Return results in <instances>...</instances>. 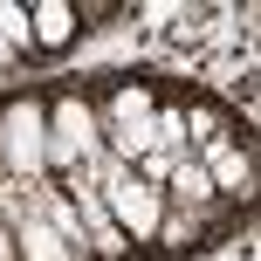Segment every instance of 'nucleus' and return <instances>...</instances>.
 Masks as SVG:
<instances>
[{"label":"nucleus","mask_w":261,"mask_h":261,"mask_svg":"<svg viewBox=\"0 0 261 261\" xmlns=\"http://www.w3.org/2000/svg\"><path fill=\"white\" fill-rule=\"evenodd\" d=\"M41 151H48V110L35 103V96H21V103L0 110V165H7V179L35 186L41 172Z\"/></svg>","instance_id":"nucleus-1"},{"label":"nucleus","mask_w":261,"mask_h":261,"mask_svg":"<svg viewBox=\"0 0 261 261\" xmlns=\"http://www.w3.org/2000/svg\"><path fill=\"white\" fill-rule=\"evenodd\" d=\"M96 151H103V124H96V103H83V96H62V103L48 110V151H41V165L76 172V165H90Z\"/></svg>","instance_id":"nucleus-2"},{"label":"nucleus","mask_w":261,"mask_h":261,"mask_svg":"<svg viewBox=\"0 0 261 261\" xmlns=\"http://www.w3.org/2000/svg\"><path fill=\"white\" fill-rule=\"evenodd\" d=\"M96 199H103V213L117 220V234H124V241H158L165 193H158V186H144L138 172H117L110 186H96Z\"/></svg>","instance_id":"nucleus-3"},{"label":"nucleus","mask_w":261,"mask_h":261,"mask_svg":"<svg viewBox=\"0 0 261 261\" xmlns=\"http://www.w3.org/2000/svg\"><path fill=\"white\" fill-rule=\"evenodd\" d=\"M0 220H7V234H14V254H21V261H90L83 248H69V241L55 234V227L41 220L35 206H14V199H7V213H0Z\"/></svg>","instance_id":"nucleus-4"},{"label":"nucleus","mask_w":261,"mask_h":261,"mask_svg":"<svg viewBox=\"0 0 261 261\" xmlns=\"http://www.w3.org/2000/svg\"><path fill=\"white\" fill-rule=\"evenodd\" d=\"M76 7H69V0H41V7H28V41H35V48H69V41H76Z\"/></svg>","instance_id":"nucleus-5"},{"label":"nucleus","mask_w":261,"mask_h":261,"mask_svg":"<svg viewBox=\"0 0 261 261\" xmlns=\"http://www.w3.org/2000/svg\"><path fill=\"white\" fill-rule=\"evenodd\" d=\"M199 165H206V179H213V193H241V186L254 179V165H248V151H241L234 138H227V144H206V151H199Z\"/></svg>","instance_id":"nucleus-6"},{"label":"nucleus","mask_w":261,"mask_h":261,"mask_svg":"<svg viewBox=\"0 0 261 261\" xmlns=\"http://www.w3.org/2000/svg\"><path fill=\"white\" fill-rule=\"evenodd\" d=\"M165 199H179L186 213L213 206V179H206V165H199V158H179V172L165 179Z\"/></svg>","instance_id":"nucleus-7"},{"label":"nucleus","mask_w":261,"mask_h":261,"mask_svg":"<svg viewBox=\"0 0 261 261\" xmlns=\"http://www.w3.org/2000/svg\"><path fill=\"white\" fill-rule=\"evenodd\" d=\"M179 158H193V151H144V158H138V165H130V172H138L144 186H158V193H165V179H172V172H179Z\"/></svg>","instance_id":"nucleus-8"},{"label":"nucleus","mask_w":261,"mask_h":261,"mask_svg":"<svg viewBox=\"0 0 261 261\" xmlns=\"http://www.w3.org/2000/svg\"><path fill=\"white\" fill-rule=\"evenodd\" d=\"M28 48V7H14V0H0V55Z\"/></svg>","instance_id":"nucleus-9"},{"label":"nucleus","mask_w":261,"mask_h":261,"mask_svg":"<svg viewBox=\"0 0 261 261\" xmlns=\"http://www.w3.org/2000/svg\"><path fill=\"white\" fill-rule=\"evenodd\" d=\"M0 261H21V254H14V234H7V220H0Z\"/></svg>","instance_id":"nucleus-10"}]
</instances>
